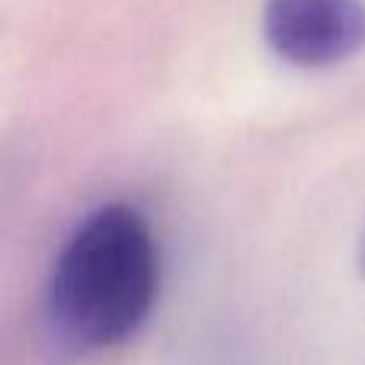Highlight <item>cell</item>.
Returning <instances> with one entry per match:
<instances>
[{"label":"cell","instance_id":"obj_3","mask_svg":"<svg viewBox=\"0 0 365 365\" xmlns=\"http://www.w3.org/2000/svg\"><path fill=\"white\" fill-rule=\"evenodd\" d=\"M356 263H359V272L365 276V227H362V234H359V253H356Z\"/></svg>","mask_w":365,"mask_h":365},{"label":"cell","instance_id":"obj_2","mask_svg":"<svg viewBox=\"0 0 365 365\" xmlns=\"http://www.w3.org/2000/svg\"><path fill=\"white\" fill-rule=\"evenodd\" d=\"M263 36L295 68H330L365 48L362 0H266Z\"/></svg>","mask_w":365,"mask_h":365},{"label":"cell","instance_id":"obj_1","mask_svg":"<svg viewBox=\"0 0 365 365\" xmlns=\"http://www.w3.org/2000/svg\"><path fill=\"white\" fill-rule=\"evenodd\" d=\"M160 244L128 202L90 208L64 237L42 289V340L58 362L125 346L160 298Z\"/></svg>","mask_w":365,"mask_h":365}]
</instances>
